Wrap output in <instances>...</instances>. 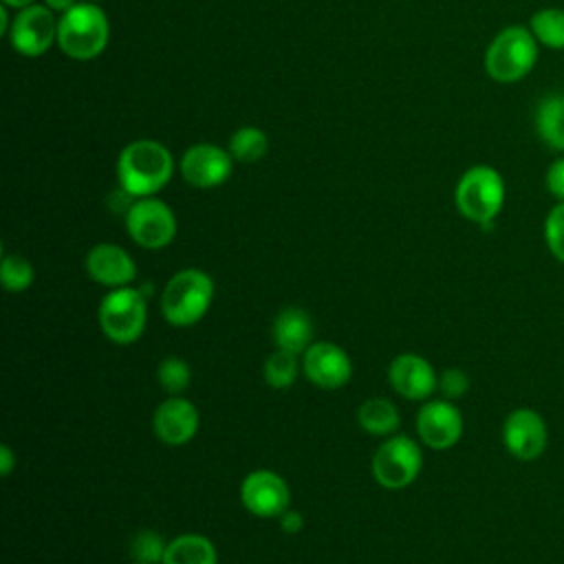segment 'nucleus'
Returning <instances> with one entry per match:
<instances>
[{
    "label": "nucleus",
    "instance_id": "nucleus-2",
    "mask_svg": "<svg viewBox=\"0 0 564 564\" xmlns=\"http://www.w3.org/2000/svg\"><path fill=\"white\" fill-rule=\"evenodd\" d=\"M538 62V40L527 26H505L485 51V70L500 84L527 77Z\"/></svg>",
    "mask_w": 564,
    "mask_h": 564
},
{
    "label": "nucleus",
    "instance_id": "nucleus-28",
    "mask_svg": "<svg viewBox=\"0 0 564 564\" xmlns=\"http://www.w3.org/2000/svg\"><path fill=\"white\" fill-rule=\"evenodd\" d=\"M544 240L555 260L564 264V200H557L544 218Z\"/></svg>",
    "mask_w": 564,
    "mask_h": 564
},
{
    "label": "nucleus",
    "instance_id": "nucleus-26",
    "mask_svg": "<svg viewBox=\"0 0 564 564\" xmlns=\"http://www.w3.org/2000/svg\"><path fill=\"white\" fill-rule=\"evenodd\" d=\"M156 379H159V386L170 397H178L189 386L192 370H189L185 359H181V357H165L159 364V368H156Z\"/></svg>",
    "mask_w": 564,
    "mask_h": 564
},
{
    "label": "nucleus",
    "instance_id": "nucleus-18",
    "mask_svg": "<svg viewBox=\"0 0 564 564\" xmlns=\"http://www.w3.org/2000/svg\"><path fill=\"white\" fill-rule=\"evenodd\" d=\"M273 341L275 348L304 355L313 344V319L304 308L286 306L273 319Z\"/></svg>",
    "mask_w": 564,
    "mask_h": 564
},
{
    "label": "nucleus",
    "instance_id": "nucleus-29",
    "mask_svg": "<svg viewBox=\"0 0 564 564\" xmlns=\"http://www.w3.org/2000/svg\"><path fill=\"white\" fill-rule=\"evenodd\" d=\"M436 390H441V394L449 401L460 399L469 390V377L460 368H447V370L441 372Z\"/></svg>",
    "mask_w": 564,
    "mask_h": 564
},
{
    "label": "nucleus",
    "instance_id": "nucleus-35",
    "mask_svg": "<svg viewBox=\"0 0 564 564\" xmlns=\"http://www.w3.org/2000/svg\"><path fill=\"white\" fill-rule=\"evenodd\" d=\"M134 564H145V562H134Z\"/></svg>",
    "mask_w": 564,
    "mask_h": 564
},
{
    "label": "nucleus",
    "instance_id": "nucleus-17",
    "mask_svg": "<svg viewBox=\"0 0 564 564\" xmlns=\"http://www.w3.org/2000/svg\"><path fill=\"white\" fill-rule=\"evenodd\" d=\"M86 273L88 278H93L104 286L119 289V286H130V282L137 275V267L126 249H121L119 245L101 242L88 251Z\"/></svg>",
    "mask_w": 564,
    "mask_h": 564
},
{
    "label": "nucleus",
    "instance_id": "nucleus-11",
    "mask_svg": "<svg viewBox=\"0 0 564 564\" xmlns=\"http://www.w3.org/2000/svg\"><path fill=\"white\" fill-rule=\"evenodd\" d=\"M242 507L258 518H280L291 502L286 480L269 469H256L240 482Z\"/></svg>",
    "mask_w": 564,
    "mask_h": 564
},
{
    "label": "nucleus",
    "instance_id": "nucleus-7",
    "mask_svg": "<svg viewBox=\"0 0 564 564\" xmlns=\"http://www.w3.org/2000/svg\"><path fill=\"white\" fill-rule=\"evenodd\" d=\"M423 467V454L410 436H388L372 456V474L386 489H403L412 485Z\"/></svg>",
    "mask_w": 564,
    "mask_h": 564
},
{
    "label": "nucleus",
    "instance_id": "nucleus-19",
    "mask_svg": "<svg viewBox=\"0 0 564 564\" xmlns=\"http://www.w3.org/2000/svg\"><path fill=\"white\" fill-rule=\"evenodd\" d=\"M535 130L551 150L564 152V95L562 93H551L540 99L535 110Z\"/></svg>",
    "mask_w": 564,
    "mask_h": 564
},
{
    "label": "nucleus",
    "instance_id": "nucleus-1",
    "mask_svg": "<svg viewBox=\"0 0 564 564\" xmlns=\"http://www.w3.org/2000/svg\"><path fill=\"white\" fill-rule=\"evenodd\" d=\"M174 161L170 150L152 139L128 143L117 161V178L121 189L132 198L156 194L170 181Z\"/></svg>",
    "mask_w": 564,
    "mask_h": 564
},
{
    "label": "nucleus",
    "instance_id": "nucleus-12",
    "mask_svg": "<svg viewBox=\"0 0 564 564\" xmlns=\"http://www.w3.org/2000/svg\"><path fill=\"white\" fill-rule=\"evenodd\" d=\"M302 370L313 386L335 390L350 381L352 361L337 344L313 341L302 355Z\"/></svg>",
    "mask_w": 564,
    "mask_h": 564
},
{
    "label": "nucleus",
    "instance_id": "nucleus-13",
    "mask_svg": "<svg viewBox=\"0 0 564 564\" xmlns=\"http://www.w3.org/2000/svg\"><path fill=\"white\" fill-rule=\"evenodd\" d=\"M416 432L430 449H449L463 436V414L449 399L427 401L416 414Z\"/></svg>",
    "mask_w": 564,
    "mask_h": 564
},
{
    "label": "nucleus",
    "instance_id": "nucleus-32",
    "mask_svg": "<svg viewBox=\"0 0 564 564\" xmlns=\"http://www.w3.org/2000/svg\"><path fill=\"white\" fill-rule=\"evenodd\" d=\"M0 458H2V463H0V474H2V476H9L11 469H13V465H15V458H13V452H11L9 445H2V447H0Z\"/></svg>",
    "mask_w": 564,
    "mask_h": 564
},
{
    "label": "nucleus",
    "instance_id": "nucleus-20",
    "mask_svg": "<svg viewBox=\"0 0 564 564\" xmlns=\"http://www.w3.org/2000/svg\"><path fill=\"white\" fill-rule=\"evenodd\" d=\"M216 546L200 533H183L167 542L161 564H216Z\"/></svg>",
    "mask_w": 564,
    "mask_h": 564
},
{
    "label": "nucleus",
    "instance_id": "nucleus-31",
    "mask_svg": "<svg viewBox=\"0 0 564 564\" xmlns=\"http://www.w3.org/2000/svg\"><path fill=\"white\" fill-rule=\"evenodd\" d=\"M280 527L282 531L286 533H297L302 529V516L297 511H291L286 509L282 516H280Z\"/></svg>",
    "mask_w": 564,
    "mask_h": 564
},
{
    "label": "nucleus",
    "instance_id": "nucleus-21",
    "mask_svg": "<svg viewBox=\"0 0 564 564\" xmlns=\"http://www.w3.org/2000/svg\"><path fill=\"white\" fill-rule=\"evenodd\" d=\"M357 421L361 430L372 436H392L401 423L394 403L381 397L366 399L357 410Z\"/></svg>",
    "mask_w": 564,
    "mask_h": 564
},
{
    "label": "nucleus",
    "instance_id": "nucleus-5",
    "mask_svg": "<svg viewBox=\"0 0 564 564\" xmlns=\"http://www.w3.org/2000/svg\"><path fill=\"white\" fill-rule=\"evenodd\" d=\"M454 200L467 220L487 227L505 205V181L491 165H474L458 178Z\"/></svg>",
    "mask_w": 564,
    "mask_h": 564
},
{
    "label": "nucleus",
    "instance_id": "nucleus-23",
    "mask_svg": "<svg viewBox=\"0 0 564 564\" xmlns=\"http://www.w3.org/2000/svg\"><path fill=\"white\" fill-rule=\"evenodd\" d=\"M267 148H269L267 134L253 126L238 128L229 139V154L242 163H253L262 159L267 154Z\"/></svg>",
    "mask_w": 564,
    "mask_h": 564
},
{
    "label": "nucleus",
    "instance_id": "nucleus-34",
    "mask_svg": "<svg viewBox=\"0 0 564 564\" xmlns=\"http://www.w3.org/2000/svg\"><path fill=\"white\" fill-rule=\"evenodd\" d=\"M2 4L11 7V9H24L29 4H35V0H2Z\"/></svg>",
    "mask_w": 564,
    "mask_h": 564
},
{
    "label": "nucleus",
    "instance_id": "nucleus-24",
    "mask_svg": "<svg viewBox=\"0 0 564 564\" xmlns=\"http://www.w3.org/2000/svg\"><path fill=\"white\" fill-rule=\"evenodd\" d=\"M300 361L295 352L275 348L264 361V381L271 388H289L297 379Z\"/></svg>",
    "mask_w": 564,
    "mask_h": 564
},
{
    "label": "nucleus",
    "instance_id": "nucleus-6",
    "mask_svg": "<svg viewBox=\"0 0 564 564\" xmlns=\"http://www.w3.org/2000/svg\"><path fill=\"white\" fill-rule=\"evenodd\" d=\"M99 328L115 344L137 341L148 322V304L141 291L132 286H119L106 293L99 302Z\"/></svg>",
    "mask_w": 564,
    "mask_h": 564
},
{
    "label": "nucleus",
    "instance_id": "nucleus-25",
    "mask_svg": "<svg viewBox=\"0 0 564 564\" xmlns=\"http://www.w3.org/2000/svg\"><path fill=\"white\" fill-rule=\"evenodd\" d=\"M0 280H2L4 289L11 291V293L26 291L35 280L33 264L24 256L7 253L2 258V264H0Z\"/></svg>",
    "mask_w": 564,
    "mask_h": 564
},
{
    "label": "nucleus",
    "instance_id": "nucleus-3",
    "mask_svg": "<svg viewBox=\"0 0 564 564\" xmlns=\"http://www.w3.org/2000/svg\"><path fill=\"white\" fill-rule=\"evenodd\" d=\"M110 35L106 13L90 2H77L73 9L62 13L57 22V44L73 59L97 57Z\"/></svg>",
    "mask_w": 564,
    "mask_h": 564
},
{
    "label": "nucleus",
    "instance_id": "nucleus-27",
    "mask_svg": "<svg viewBox=\"0 0 564 564\" xmlns=\"http://www.w3.org/2000/svg\"><path fill=\"white\" fill-rule=\"evenodd\" d=\"M165 549H167V542H163V538L150 529L139 531L130 542V553L134 562H145V564H161Z\"/></svg>",
    "mask_w": 564,
    "mask_h": 564
},
{
    "label": "nucleus",
    "instance_id": "nucleus-30",
    "mask_svg": "<svg viewBox=\"0 0 564 564\" xmlns=\"http://www.w3.org/2000/svg\"><path fill=\"white\" fill-rule=\"evenodd\" d=\"M544 183H546V189H549V194H551L553 198L564 200V156L557 159V161H553V163L549 165Z\"/></svg>",
    "mask_w": 564,
    "mask_h": 564
},
{
    "label": "nucleus",
    "instance_id": "nucleus-9",
    "mask_svg": "<svg viewBox=\"0 0 564 564\" xmlns=\"http://www.w3.org/2000/svg\"><path fill=\"white\" fill-rule=\"evenodd\" d=\"M46 4H29L20 9L9 26L11 46L24 57H40L57 40V22Z\"/></svg>",
    "mask_w": 564,
    "mask_h": 564
},
{
    "label": "nucleus",
    "instance_id": "nucleus-4",
    "mask_svg": "<svg viewBox=\"0 0 564 564\" xmlns=\"http://www.w3.org/2000/svg\"><path fill=\"white\" fill-rule=\"evenodd\" d=\"M212 300V278L200 269H181L163 286L161 311L172 326H192L207 313Z\"/></svg>",
    "mask_w": 564,
    "mask_h": 564
},
{
    "label": "nucleus",
    "instance_id": "nucleus-14",
    "mask_svg": "<svg viewBox=\"0 0 564 564\" xmlns=\"http://www.w3.org/2000/svg\"><path fill=\"white\" fill-rule=\"evenodd\" d=\"M231 154L212 143H196L181 156L183 178L200 189L223 185L231 174Z\"/></svg>",
    "mask_w": 564,
    "mask_h": 564
},
{
    "label": "nucleus",
    "instance_id": "nucleus-22",
    "mask_svg": "<svg viewBox=\"0 0 564 564\" xmlns=\"http://www.w3.org/2000/svg\"><path fill=\"white\" fill-rule=\"evenodd\" d=\"M529 29L538 44H544L546 48L562 51L564 48V9L546 7L531 15Z\"/></svg>",
    "mask_w": 564,
    "mask_h": 564
},
{
    "label": "nucleus",
    "instance_id": "nucleus-33",
    "mask_svg": "<svg viewBox=\"0 0 564 564\" xmlns=\"http://www.w3.org/2000/svg\"><path fill=\"white\" fill-rule=\"evenodd\" d=\"M44 4H46L51 11L66 13V11H68V9H73L77 2H75V0H44Z\"/></svg>",
    "mask_w": 564,
    "mask_h": 564
},
{
    "label": "nucleus",
    "instance_id": "nucleus-15",
    "mask_svg": "<svg viewBox=\"0 0 564 564\" xmlns=\"http://www.w3.org/2000/svg\"><path fill=\"white\" fill-rule=\"evenodd\" d=\"M388 381L401 397L412 401H423L438 388V377L432 364L414 352H403L392 359Z\"/></svg>",
    "mask_w": 564,
    "mask_h": 564
},
{
    "label": "nucleus",
    "instance_id": "nucleus-10",
    "mask_svg": "<svg viewBox=\"0 0 564 564\" xmlns=\"http://www.w3.org/2000/svg\"><path fill=\"white\" fill-rule=\"evenodd\" d=\"M502 443L518 460H535L544 454L549 430L542 414L533 408H516L502 423Z\"/></svg>",
    "mask_w": 564,
    "mask_h": 564
},
{
    "label": "nucleus",
    "instance_id": "nucleus-8",
    "mask_svg": "<svg viewBox=\"0 0 564 564\" xmlns=\"http://www.w3.org/2000/svg\"><path fill=\"white\" fill-rule=\"evenodd\" d=\"M130 238L143 249H161L176 236V218L172 209L152 196L137 198L126 212Z\"/></svg>",
    "mask_w": 564,
    "mask_h": 564
},
{
    "label": "nucleus",
    "instance_id": "nucleus-16",
    "mask_svg": "<svg viewBox=\"0 0 564 564\" xmlns=\"http://www.w3.org/2000/svg\"><path fill=\"white\" fill-rule=\"evenodd\" d=\"M152 430L165 445H183L198 432V410L183 397H170L156 405Z\"/></svg>",
    "mask_w": 564,
    "mask_h": 564
}]
</instances>
